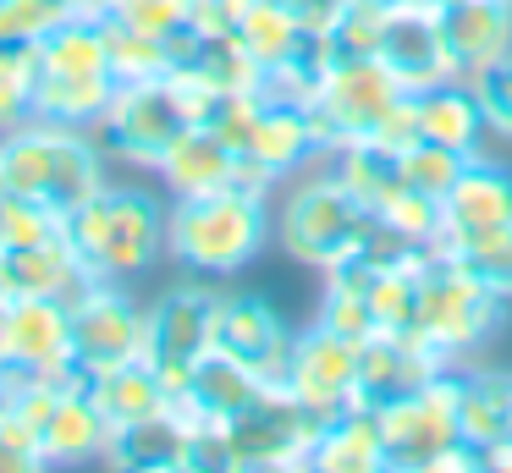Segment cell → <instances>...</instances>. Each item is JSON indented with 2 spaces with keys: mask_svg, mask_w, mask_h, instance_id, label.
Returning <instances> with one entry per match:
<instances>
[{
  "mask_svg": "<svg viewBox=\"0 0 512 473\" xmlns=\"http://www.w3.org/2000/svg\"><path fill=\"white\" fill-rule=\"evenodd\" d=\"M166 220L171 198L144 182H105L83 209L67 215V242L94 281L133 286L166 259Z\"/></svg>",
  "mask_w": 512,
  "mask_h": 473,
  "instance_id": "obj_1",
  "label": "cell"
},
{
  "mask_svg": "<svg viewBox=\"0 0 512 473\" xmlns=\"http://www.w3.org/2000/svg\"><path fill=\"white\" fill-rule=\"evenodd\" d=\"M105 182L111 176H105V149L94 132L61 127V121H39V116L0 132V193L39 198V204H50L67 220Z\"/></svg>",
  "mask_w": 512,
  "mask_h": 473,
  "instance_id": "obj_2",
  "label": "cell"
},
{
  "mask_svg": "<svg viewBox=\"0 0 512 473\" xmlns=\"http://www.w3.org/2000/svg\"><path fill=\"white\" fill-rule=\"evenodd\" d=\"M270 237H276V215H270V198L259 193L226 187V193H204V198H171L166 259H177L199 281L248 270Z\"/></svg>",
  "mask_w": 512,
  "mask_h": 473,
  "instance_id": "obj_3",
  "label": "cell"
},
{
  "mask_svg": "<svg viewBox=\"0 0 512 473\" xmlns=\"http://www.w3.org/2000/svg\"><path fill=\"white\" fill-rule=\"evenodd\" d=\"M369 220H375V209L358 204L342 187V176L325 165V171H309L287 187V198H281V209H276V237L298 264L331 270L347 253H358Z\"/></svg>",
  "mask_w": 512,
  "mask_h": 473,
  "instance_id": "obj_4",
  "label": "cell"
},
{
  "mask_svg": "<svg viewBox=\"0 0 512 473\" xmlns=\"http://www.w3.org/2000/svg\"><path fill=\"white\" fill-rule=\"evenodd\" d=\"M507 319V297L490 292L485 281L463 270L446 253H430L419 281V314H413V336L430 352H441L446 363H457L463 352L485 347Z\"/></svg>",
  "mask_w": 512,
  "mask_h": 473,
  "instance_id": "obj_5",
  "label": "cell"
},
{
  "mask_svg": "<svg viewBox=\"0 0 512 473\" xmlns=\"http://www.w3.org/2000/svg\"><path fill=\"white\" fill-rule=\"evenodd\" d=\"M386 468H479V451L457 429V369H441L413 396L380 407Z\"/></svg>",
  "mask_w": 512,
  "mask_h": 473,
  "instance_id": "obj_6",
  "label": "cell"
},
{
  "mask_svg": "<svg viewBox=\"0 0 512 473\" xmlns=\"http://www.w3.org/2000/svg\"><path fill=\"white\" fill-rule=\"evenodd\" d=\"M193 127V110L182 99L177 77H149V83H122L111 99V110L100 116L94 138H100L105 160L116 165H138V171H155L166 160V149Z\"/></svg>",
  "mask_w": 512,
  "mask_h": 473,
  "instance_id": "obj_7",
  "label": "cell"
},
{
  "mask_svg": "<svg viewBox=\"0 0 512 473\" xmlns=\"http://www.w3.org/2000/svg\"><path fill=\"white\" fill-rule=\"evenodd\" d=\"M402 94H408L402 77L391 72L380 55H342V61H331V72H325L320 94H314V105H309L314 138H320V160L331 149H342V143H353V138H369V132L380 127V116H386Z\"/></svg>",
  "mask_w": 512,
  "mask_h": 473,
  "instance_id": "obj_8",
  "label": "cell"
},
{
  "mask_svg": "<svg viewBox=\"0 0 512 473\" xmlns=\"http://www.w3.org/2000/svg\"><path fill=\"white\" fill-rule=\"evenodd\" d=\"M210 336H215V286H204L199 275L166 286L144 308V358L155 363L171 396L188 391V374L210 352Z\"/></svg>",
  "mask_w": 512,
  "mask_h": 473,
  "instance_id": "obj_9",
  "label": "cell"
},
{
  "mask_svg": "<svg viewBox=\"0 0 512 473\" xmlns=\"http://www.w3.org/2000/svg\"><path fill=\"white\" fill-rule=\"evenodd\" d=\"M325 418L309 413L281 380L259 391L237 418H226V446H232V468H287V462H309L314 440H320Z\"/></svg>",
  "mask_w": 512,
  "mask_h": 473,
  "instance_id": "obj_10",
  "label": "cell"
},
{
  "mask_svg": "<svg viewBox=\"0 0 512 473\" xmlns=\"http://www.w3.org/2000/svg\"><path fill=\"white\" fill-rule=\"evenodd\" d=\"M17 374L89 380L72 358V308L61 297H12L0 308V385Z\"/></svg>",
  "mask_w": 512,
  "mask_h": 473,
  "instance_id": "obj_11",
  "label": "cell"
},
{
  "mask_svg": "<svg viewBox=\"0 0 512 473\" xmlns=\"http://www.w3.org/2000/svg\"><path fill=\"white\" fill-rule=\"evenodd\" d=\"M72 358L83 374L144 358V303L122 281H89V292L72 303Z\"/></svg>",
  "mask_w": 512,
  "mask_h": 473,
  "instance_id": "obj_12",
  "label": "cell"
},
{
  "mask_svg": "<svg viewBox=\"0 0 512 473\" xmlns=\"http://www.w3.org/2000/svg\"><path fill=\"white\" fill-rule=\"evenodd\" d=\"M358 347L364 341H347L336 330H325L314 319L303 336H292V352H287V369H281V385L298 396L309 413H320L331 424L342 407H353V391H358Z\"/></svg>",
  "mask_w": 512,
  "mask_h": 473,
  "instance_id": "obj_13",
  "label": "cell"
},
{
  "mask_svg": "<svg viewBox=\"0 0 512 473\" xmlns=\"http://www.w3.org/2000/svg\"><path fill=\"white\" fill-rule=\"evenodd\" d=\"M215 352L237 358L243 369H254L259 380H281L292 352V330L259 292H215Z\"/></svg>",
  "mask_w": 512,
  "mask_h": 473,
  "instance_id": "obj_14",
  "label": "cell"
},
{
  "mask_svg": "<svg viewBox=\"0 0 512 473\" xmlns=\"http://www.w3.org/2000/svg\"><path fill=\"white\" fill-rule=\"evenodd\" d=\"M380 61L402 77L408 94H424V88H435V83H452L457 66H452V55H446L441 6H435V0H413V6L386 11Z\"/></svg>",
  "mask_w": 512,
  "mask_h": 473,
  "instance_id": "obj_15",
  "label": "cell"
},
{
  "mask_svg": "<svg viewBox=\"0 0 512 473\" xmlns=\"http://www.w3.org/2000/svg\"><path fill=\"white\" fill-rule=\"evenodd\" d=\"M441 369H452V363L441 358V352H430L419 336H391V330H375V336L358 347V391L353 402L358 407H391L402 402V396H413L424 380H435Z\"/></svg>",
  "mask_w": 512,
  "mask_h": 473,
  "instance_id": "obj_16",
  "label": "cell"
},
{
  "mask_svg": "<svg viewBox=\"0 0 512 473\" xmlns=\"http://www.w3.org/2000/svg\"><path fill=\"white\" fill-rule=\"evenodd\" d=\"M512 226V171L485 154H468L452 193L441 198V237L435 242H468Z\"/></svg>",
  "mask_w": 512,
  "mask_h": 473,
  "instance_id": "obj_17",
  "label": "cell"
},
{
  "mask_svg": "<svg viewBox=\"0 0 512 473\" xmlns=\"http://www.w3.org/2000/svg\"><path fill=\"white\" fill-rule=\"evenodd\" d=\"M237 171H243V154H237L232 143L221 138V132L204 127V121H193V127L166 149V160L155 165V176H160V187H166V198L226 193V187H237Z\"/></svg>",
  "mask_w": 512,
  "mask_h": 473,
  "instance_id": "obj_18",
  "label": "cell"
},
{
  "mask_svg": "<svg viewBox=\"0 0 512 473\" xmlns=\"http://www.w3.org/2000/svg\"><path fill=\"white\" fill-rule=\"evenodd\" d=\"M441 33L457 77H479L512 55V0H463L441 6Z\"/></svg>",
  "mask_w": 512,
  "mask_h": 473,
  "instance_id": "obj_19",
  "label": "cell"
},
{
  "mask_svg": "<svg viewBox=\"0 0 512 473\" xmlns=\"http://www.w3.org/2000/svg\"><path fill=\"white\" fill-rule=\"evenodd\" d=\"M0 281H6L12 297H61V303L72 308L89 292L94 275L78 264V253H72V242H67V226H61L56 237L34 242V248L0 253Z\"/></svg>",
  "mask_w": 512,
  "mask_h": 473,
  "instance_id": "obj_20",
  "label": "cell"
},
{
  "mask_svg": "<svg viewBox=\"0 0 512 473\" xmlns=\"http://www.w3.org/2000/svg\"><path fill=\"white\" fill-rule=\"evenodd\" d=\"M39 446H45V462L56 468H72V462H105V446H111V418L94 407L89 380L67 385L56 402V413L39 429Z\"/></svg>",
  "mask_w": 512,
  "mask_h": 473,
  "instance_id": "obj_21",
  "label": "cell"
},
{
  "mask_svg": "<svg viewBox=\"0 0 512 473\" xmlns=\"http://www.w3.org/2000/svg\"><path fill=\"white\" fill-rule=\"evenodd\" d=\"M270 380H259L254 369H243L237 358H226V352H204L199 363H193L188 374V391L171 396L177 407H188L193 418H215V424H226V418H237L248 402H259V391H265Z\"/></svg>",
  "mask_w": 512,
  "mask_h": 473,
  "instance_id": "obj_22",
  "label": "cell"
},
{
  "mask_svg": "<svg viewBox=\"0 0 512 473\" xmlns=\"http://www.w3.org/2000/svg\"><path fill=\"white\" fill-rule=\"evenodd\" d=\"M243 154H254L276 182L298 176L309 160H320V138H314L309 110L281 105V99H265V110H259V121H254V138H248Z\"/></svg>",
  "mask_w": 512,
  "mask_h": 473,
  "instance_id": "obj_23",
  "label": "cell"
},
{
  "mask_svg": "<svg viewBox=\"0 0 512 473\" xmlns=\"http://www.w3.org/2000/svg\"><path fill=\"white\" fill-rule=\"evenodd\" d=\"M309 468H331V473H375L386 468V440H380V413L375 407H342L331 424L320 429L309 451Z\"/></svg>",
  "mask_w": 512,
  "mask_h": 473,
  "instance_id": "obj_24",
  "label": "cell"
},
{
  "mask_svg": "<svg viewBox=\"0 0 512 473\" xmlns=\"http://www.w3.org/2000/svg\"><path fill=\"white\" fill-rule=\"evenodd\" d=\"M116 77L111 72H45L34 88V116L39 121H61V127H83L94 132L100 116L116 99Z\"/></svg>",
  "mask_w": 512,
  "mask_h": 473,
  "instance_id": "obj_25",
  "label": "cell"
},
{
  "mask_svg": "<svg viewBox=\"0 0 512 473\" xmlns=\"http://www.w3.org/2000/svg\"><path fill=\"white\" fill-rule=\"evenodd\" d=\"M457 429L474 451L512 440V374L496 369L457 374Z\"/></svg>",
  "mask_w": 512,
  "mask_h": 473,
  "instance_id": "obj_26",
  "label": "cell"
},
{
  "mask_svg": "<svg viewBox=\"0 0 512 473\" xmlns=\"http://www.w3.org/2000/svg\"><path fill=\"white\" fill-rule=\"evenodd\" d=\"M419 127L430 143H446L457 154H479V138H485V110H479V94L468 77H452V83H435L419 94Z\"/></svg>",
  "mask_w": 512,
  "mask_h": 473,
  "instance_id": "obj_27",
  "label": "cell"
},
{
  "mask_svg": "<svg viewBox=\"0 0 512 473\" xmlns=\"http://www.w3.org/2000/svg\"><path fill=\"white\" fill-rule=\"evenodd\" d=\"M89 396H94V407L111 418V435L127 429V424H138V418H149V413H160V407L171 402L166 380L155 374L149 358H133V363H122V369L89 374Z\"/></svg>",
  "mask_w": 512,
  "mask_h": 473,
  "instance_id": "obj_28",
  "label": "cell"
},
{
  "mask_svg": "<svg viewBox=\"0 0 512 473\" xmlns=\"http://www.w3.org/2000/svg\"><path fill=\"white\" fill-rule=\"evenodd\" d=\"M325 160H331V171L342 176V187L364 209H386L391 198H397V187L408 182V176H402V154L386 149V143H375V138H353V143H342V149H331Z\"/></svg>",
  "mask_w": 512,
  "mask_h": 473,
  "instance_id": "obj_29",
  "label": "cell"
},
{
  "mask_svg": "<svg viewBox=\"0 0 512 473\" xmlns=\"http://www.w3.org/2000/svg\"><path fill=\"white\" fill-rule=\"evenodd\" d=\"M232 33H237V44L259 61V72L292 61V55L303 50V39H309L303 22H298V11H292L287 0H248V11L237 17Z\"/></svg>",
  "mask_w": 512,
  "mask_h": 473,
  "instance_id": "obj_30",
  "label": "cell"
},
{
  "mask_svg": "<svg viewBox=\"0 0 512 473\" xmlns=\"http://www.w3.org/2000/svg\"><path fill=\"white\" fill-rule=\"evenodd\" d=\"M39 77H45L39 44H0V132L34 116Z\"/></svg>",
  "mask_w": 512,
  "mask_h": 473,
  "instance_id": "obj_31",
  "label": "cell"
},
{
  "mask_svg": "<svg viewBox=\"0 0 512 473\" xmlns=\"http://www.w3.org/2000/svg\"><path fill=\"white\" fill-rule=\"evenodd\" d=\"M105 39H111V77L116 83H149V77L171 72V44L155 33L122 28V22L105 17Z\"/></svg>",
  "mask_w": 512,
  "mask_h": 473,
  "instance_id": "obj_32",
  "label": "cell"
},
{
  "mask_svg": "<svg viewBox=\"0 0 512 473\" xmlns=\"http://www.w3.org/2000/svg\"><path fill=\"white\" fill-rule=\"evenodd\" d=\"M435 253L457 259L474 281H485L490 292L512 297V226L490 231V237H468V242H435Z\"/></svg>",
  "mask_w": 512,
  "mask_h": 473,
  "instance_id": "obj_33",
  "label": "cell"
},
{
  "mask_svg": "<svg viewBox=\"0 0 512 473\" xmlns=\"http://www.w3.org/2000/svg\"><path fill=\"white\" fill-rule=\"evenodd\" d=\"M61 226H67V220H61L50 204H39V198H12V193H0V253L34 248V242L56 237Z\"/></svg>",
  "mask_w": 512,
  "mask_h": 473,
  "instance_id": "obj_34",
  "label": "cell"
},
{
  "mask_svg": "<svg viewBox=\"0 0 512 473\" xmlns=\"http://www.w3.org/2000/svg\"><path fill=\"white\" fill-rule=\"evenodd\" d=\"M463 160H468V154L419 138L408 154H402V176H408V187H419V193L446 198V193H452V182H457V171H463Z\"/></svg>",
  "mask_w": 512,
  "mask_h": 473,
  "instance_id": "obj_35",
  "label": "cell"
},
{
  "mask_svg": "<svg viewBox=\"0 0 512 473\" xmlns=\"http://www.w3.org/2000/svg\"><path fill=\"white\" fill-rule=\"evenodd\" d=\"M320 325L336 330V336H347V341H369V336H375V308H369V292H364V286L325 281Z\"/></svg>",
  "mask_w": 512,
  "mask_h": 473,
  "instance_id": "obj_36",
  "label": "cell"
},
{
  "mask_svg": "<svg viewBox=\"0 0 512 473\" xmlns=\"http://www.w3.org/2000/svg\"><path fill=\"white\" fill-rule=\"evenodd\" d=\"M72 11L61 0H0V44H39Z\"/></svg>",
  "mask_w": 512,
  "mask_h": 473,
  "instance_id": "obj_37",
  "label": "cell"
},
{
  "mask_svg": "<svg viewBox=\"0 0 512 473\" xmlns=\"http://www.w3.org/2000/svg\"><path fill=\"white\" fill-rule=\"evenodd\" d=\"M375 215L386 220V226H397L402 237L424 242V248H435V237H441V198L419 193V187H408V182H402L397 198H391L386 209H375Z\"/></svg>",
  "mask_w": 512,
  "mask_h": 473,
  "instance_id": "obj_38",
  "label": "cell"
},
{
  "mask_svg": "<svg viewBox=\"0 0 512 473\" xmlns=\"http://www.w3.org/2000/svg\"><path fill=\"white\" fill-rule=\"evenodd\" d=\"M380 33H386V11L369 6V0H353V6L336 17V28L325 33V44H331L336 61H342V55H380Z\"/></svg>",
  "mask_w": 512,
  "mask_h": 473,
  "instance_id": "obj_39",
  "label": "cell"
},
{
  "mask_svg": "<svg viewBox=\"0 0 512 473\" xmlns=\"http://www.w3.org/2000/svg\"><path fill=\"white\" fill-rule=\"evenodd\" d=\"M188 6H193V0H111V6H105V17L122 22V28L171 39L177 28H188Z\"/></svg>",
  "mask_w": 512,
  "mask_h": 473,
  "instance_id": "obj_40",
  "label": "cell"
},
{
  "mask_svg": "<svg viewBox=\"0 0 512 473\" xmlns=\"http://www.w3.org/2000/svg\"><path fill=\"white\" fill-rule=\"evenodd\" d=\"M479 94V110H485V127L496 132V138L512 143V55L496 66H485L479 77H468Z\"/></svg>",
  "mask_w": 512,
  "mask_h": 473,
  "instance_id": "obj_41",
  "label": "cell"
},
{
  "mask_svg": "<svg viewBox=\"0 0 512 473\" xmlns=\"http://www.w3.org/2000/svg\"><path fill=\"white\" fill-rule=\"evenodd\" d=\"M6 468H45V446H39V429L17 407L0 402V473Z\"/></svg>",
  "mask_w": 512,
  "mask_h": 473,
  "instance_id": "obj_42",
  "label": "cell"
},
{
  "mask_svg": "<svg viewBox=\"0 0 512 473\" xmlns=\"http://www.w3.org/2000/svg\"><path fill=\"white\" fill-rule=\"evenodd\" d=\"M375 143H386V149H397V154H408L413 143L424 138V127H419V94H402L397 105L380 116V127L369 132Z\"/></svg>",
  "mask_w": 512,
  "mask_h": 473,
  "instance_id": "obj_43",
  "label": "cell"
},
{
  "mask_svg": "<svg viewBox=\"0 0 512 473\" xmlns=\"http://www.w3.org/2000/svg\"><path fill=\"white\" fill-rule=\"evenodd\" d=\"M292 11H298V22H303V33H331L336 28V17H342L353 0H287Z\"/></svg>",
  "mask_w": 512,
  "mask_h": 473,
  "instance_id": "obj_44",
  "label": "cell"
},
{
  "mask_svg": "<svg viewBox=\"0 0 512 473\" xmlns=\"http://www.w3.org/2000/svg\"><path fill=\"white\" fill-rule=\"evenodd\" d=\"M479 468H512V440H501V446L479 451Z\"/></svg>",
  "mask_w": 512,
  "mask_h": 473,
  "instance_id": "obj_45",
  "label": "cell"
},
{
  "mask_svg": "<svg viewBox=\"0 0 512 473\" xmlns=\"http://www.w3.org/2000/svg\"><path fill=\"white\" fill-rule=\"evenodd\" d=\"M61 6H67L72 17H105V6H111V0H61Z\"/></svg>",
  "mask_w": 512,
  "mask_h": 473,
  "instance_id": "obj_46",
  "label": "cell"
},
{
  "mask_svg": "<svg viewBox=\"0 0 512 473\" xmlns=\"http://www.w3.org/2000/svg\"><path fill=\"white\" fill-rule=\"evenodd\" d=\"M369 6H380V11H397V6H413V0H369Z\"/></svg>",
  "mask_w": 512,
  "mask_h": 473,
  "instance_id": "obj_47",
  "label": "cell"
},
{
  "mask_svg": "<svg viewBox=\"0 0 512 473\" xmlns=\"http://www.w3.org/2000/svg\"><path fill=\"white\" fill-rule=\"evenodd\" d=\"M6 303H12V292H6V281H0V308H6Z\"/></svg>",
  "mask_w": 512,
  "mask_h": 473,
  "instance_id": "obj_48",
  "label": "cell"
},
{
  "mask_svg": "<svg viewBox=\"0 0 512 473\" xmlns=\"http://www.w3.org/2000/svg\"><path fill=\"white\" fill-rule=\"evenodd\" d=\"M435 6H463V0H435Z\"/></svg>",
  "mask_w": 512,
  "mask_h": 473,
  "instance_id": "obj_49",
  "label": "cell"
}]
</instances>
